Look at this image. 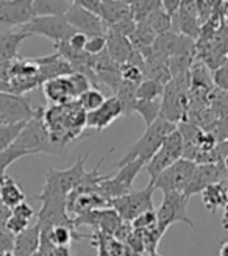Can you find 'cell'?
Here are the masks:
<instances>
[{"label":"cell","mask_w":228,"mask_h":256,"mask_svg":"<svg viewBox=\"0 0 228 256\" xmlns=\"http://www.w3.org/2000/svg\"><path fill=\"white\" fill-rule=\"evenodd\" d=\"M42 118L50 138L61 147L80 139L86 130V111L77 100L66 105H50L44 108Z\"/></svg>","instance_id":"6da1fadb"},{"label":"cell","mask_w":228,"mask_h":256,"mask_svg":"<svg viewBox=\"0 0 228 256\" xmlns=\"http://www.w3.org/2000/svg\"><path fill=\"white\" fill-rule=\"evenodd\" d=\"M42 114H44V108L36 110V114L33 116V119H30L27 124H25V126L22 128V132L14 144L25 148L30 155L44 153V155H54V156H60V158L64 156L68 153L66 147H61L52 140L47 126L44 124Z\"/></svg>","instance_id":"7a4b0ae2"},{"label":"cell","mask_w":228,"mask_h":256,"mask_svg":"<svg viewBox=\"0 0 228 256\" xmlns=\"http://www.w3.org/2000/svg\"><path fill=\"white\" fill-rule=\"evenodd\" d=\"M175 130H176L175 124L162 118H158L154 124L146 128L144 134L125 152V155L118 161V168L134 160H141L147 164L152 160V156L158 152V148L164 142V139Z\"/></svg>","instance_id":"3957f363"},{"label":"cell","mask_w":228,"mask_h":256,"mask_svg":"<svg viewBox=\"0 0 228 256\" xmlns=\"http://www.w3.org/2000/svg\"><path fill=\"white\" fill-rule=\"evenodd\" d=\"M189 88H191V75L183 74L174 76L164 88L161 97V116L175 125L186 119L189 106Z\"/></svg>","instance_id":"277c9868"},{"label":"cell","mask_w":228,"mask_h":256,"mask_svg":"<svg viewBox=\"0 0 228 256\" xmlns=\"http://www.w3.org/2000/svg\"><path fill=\"white\" fill-rule=\"evenodd\" d=\"M188 203L189 197L183 192H166L162 196V202L156 210V230L161 238L168 232V228L176 222L186 224L191 228L196 226L188 214Z\"/></svg>","instance_id":"5b68a950"},{"label":"cell","mask_w":228,"mask_h":256,"mask_svg":"<svg viewBox=\"0 0 228 256\" xmlns=\"http://www.w3.org/2000/svg\"><path fill=\"white\" fill-rule=\"evenodd\" d=\"M154 184L148 183L142 190H132L128 194L111 200V208L119 214V217L132 224L138 216L147 211H154Z\"/></svg>","instance_id":"8992f818"},{"label":"cell","mask_w":228,"mask_h":256,"mask_svg":"<svg viewBox=\"0 0 228 256\" xmlns=\"http://www.w3.org/2000/svg\"><path fill=\"white\" fill-rule=\"evenodd\" d=\"M180 158H183V138L178 130H175L164 139L158 152L146 164L144 169L150 176V183H154L162 170H166Z\"/></svg>","instance_id":"52a82bcc"},{"label":"cell","mask_w":228,"mask_h":256,"mask_svg":"<svg viewBox=\"0 0 228 256\" xmlns=\"http://www.w3.org/2000/svg\"><path fill=\"white\" fill-rule=\"evenodd\" d=\"M20 30L32 36H44L55 44L68 41L75 33L64 16H38L20 27Z\"/></svg>","instance_id":"ba28073f"},{"label":"cell","mask_w":228,"mask_h":256,"mask_svg":"<svg viewBox=\"0 0 228 256\" xmlns=\"http://www.w3.org/2000/svg\"><path fill=\"white\" fill-rule=\"evenodd\" d=\"M197 164L194 161L180 158L176 162L169 166L166 170H162L152 184H154L155 190H162V194H166V192H183Z\"/></svg>","instance_id":"9c48e42d"},{"label":"cell","mask_w":228,"mask_h":256,"mask_svg":"<svg viewBox=\"0 0 228 256\" xmlns=\"http://www.w3.org/2000/svg\"><path fill=\"white\" fill-rule=\"evenodd\" d=\"M36 114L28 98L12 92H0V119L4 124H25Z\"/></svg>","instance_id":"30bf717a"},{"label":"cell","mask_w":228,"mask_h":256,"mask_svg":"<svg viewBox=\"0 0 228 256\" xmlns=\"http://www.w3.org/2000/svg\"><path fill=\"white\" fill-rule=\"evenodd\" d=\"M90 153L91 150L80 155L77 161L74 162V166H70L69 169H64V170L48 169L46 172V183L58 188L61 192H64V194L69 196L70 192L78 186L83 175L86 174V158Z\"/></svg>","instance_id":"8fae6325"},{"label":"cell","mask_w":228,"mask_h":256,"mask_svg":"<svg viewBox=\"0 0 228 256\" xmlns=\"http://www.w3.org/2000/svg\"><path fill=\"white\" fill-rule=\"evenodd\" d=\"M226 180H228V174L224 169L222 162L197 164L184 190H183V194L191 198L192 196L200 194L206 186H210L212 183H218V182H226Z\"/></svg>","instance_id":"7c38bea8"},{"label":"cell","mask_w":228,"mask_h":256,"mask_svg":"<svg viewBox=\"0 0 228 256\" xmlns=\"http://www.w3.org/2000/svg\"><path fill=\"white\" fill-rule=\"evenodd\" d=\"M64 19L68 20V24L75 32L84 33L86 36L106 34V32H108V27L102 20V18L94 14V12H91V11L82 8V6L74 5V4L66 11Z\"/></svg>","instance_id":"4fadbf2b"},{"label":"cell","mask_w":228,"mask_h":256,"mask_svg":"<svg viewBox=\"0 0 228 256\" xmlns=\"http://www.w3.org/2000/svg\"><path fill=\"white\" fill-rule=\"evenodd\" d=\"M34 18L32 0H0V28L24 27Z\"/></svg>","instance_id":"5bb4252c"},{"label":"cell","mask_w":228,"mask_h":256,"mask_svg":"<svg viewBox=\"0 0 228 256\" xmlns=\"http://www.w3.org/2000/svg\"><path fill=\"white\" fill-rule=\"evenodd\" d=\"M124 114V108L116 96L108 97L105 104L92 112H86V128L102 132Z\"/></svg>","instance_id":"9a60e30c"},{"label":"cell","mask_w":228,"mask_h":256,"mask_svg":"<svg viewBox=\"0 0 228 256\" xmlns=\"http://www.w3.org/2000/svg\"><path fill=\"white\" fill-rule=\"evenodd\" d=\"M42 92L46 100L50 105H66L75 100L72 86L69 83L68 75L66 76H58V78H52L42 83Z\"/></svg>","instance_id":"2e32d148"},{"label":"cell","mask_w":228,"mask_h":256,"mask_svg":"<svg viewBox=\"0 0 228 256\" xmlns=\"http://www.w3.org/2000/svg\"><path fill=\"white\" fill-rule=\"evenodd\" d=\"M36 64L40 66V76L41 82H47L52 78H58V76H66L74 72L72 66L64 60L61 58L60 54H52L47 56H40L34 58Z\"/></svg>","instance_id":"e0dca14e"},{"label":"cell","mask_w":228,"mask_h":256,"mask_svg":"<svg viewBox=\"0 0 228 256\" xmlns=\"http://www.w3.org/2000/svg\"><path fill=\"white\" fill-rule=\"evenodd\" d=\"M106 52L114 62L122 66V64L128 62L130 56L134 52V48L132 46L130 38H125L116 32L108 30L106 32Z\"/></svg>","instance_id":"ac0fdd59"},{"label":"cell","mask_w":228,"mask_h":256,"mask_svg":"<svg viewBox=\"0 0 228 256\" xmlns=\"http://www.w3.org/2000/svg\"><path fill=\"white\" fill-rule=\"evenodd\" d=\"M28 38H32V34L22 30L0 33V64L19 58V47Z\"/></svg>","instance_id":"d6986e66"},{"label":"cell","mask_w":228,"mask_h":256,"mask_svg":"<svg viewBox=\"0 0 228 256\" xmlns=\"http://www.w3.org/2000/svg\"><path fill=\"white\" fill-rule=\"evenodd\" d=\"M41 246V230L38 224L30 225L14 239V256H33Z\"/></svg>","instance_id":"ffe728a7"},{"label":"cell","mask_w":228,"mask_h":256,"mask_svg":"<svg viewBox=\"0 0 228 256\" xmlns=\"http://www.w3.org/2000/svg\"><path fill=\"white\" fill-rule=\"evenodd\" d=\"M105 25L110 28L114 24L125 20L132 16V8L124 4L122 0H102V14H100Z\"/></svg>","instance_id":"44dd1931"},{"label":"cell","mask_w":228,"mask_h":256,"mask_svg":"<svg viewBox=\"0 0 228 256\" xmlns=\"http://www.w3.org/2000/svg\"><path fill=\"white\" fill-rule=\"evenodd\" d=\"M202 202H204L205 208L210 212H216L220 208H225L228 198H226V192H225V182H218L206 186L204 190L200 192Z\"/></svg>","instance_id":"7402d4cb"},{"label":"cell","mask_w":228,"mask_h":256,"mask_svg":"<svg viewBox=\"0 0 228 256\" xmlns=\"http://www.w3.org/2000/svg\"><path fill=\"white\" fill-rule=\"evenodd\" d=\"M0 200L8 208H16L18 204L25 202V194L19 183L8 175L0 178Z\"/></svg>","instance_id":"603a6c76"},{"label":"cell","mask_w":228,"mask_h":256,"mask_svg":"<svg viewBox=\"0 0 228 256\" xmlns=\"http://www.w3.org/2000/svg\"><path fill=\"white\" fill-rule=\"evenodd\" d=\"M42 234H46L55 247H70V242L75 239L77 240L84 238L90 239V236L77 234V230L72 225H55Z\"/></svg>","instance_id":"cb8c5ba5"},{"label":"cell","mask_w":228,"mask_h":256,"mask_svg":"<svg viewBox=\"0 0 228 256\" xmlns=\"http://www.w3.org/2000/svg\"><path fill=\"white\" fill-rule=\"evenodd\" d=\"M70 0H33L34 18L38 16H64L70 8Z\"/></svg>","instance_id":"d4e9b609"},{"label":"cell","mask_w":228,"mask_h":256,"mask_svg":"<svg viewBox=\"0 0 228 256\" xmlns=\"http://www.w3.org/2000/svg\"><path fill=\"white\" fill-rule=\"evenodd\" d=\"M133 112H138L148 126L161 116V100H136Z\"/></svg>","instance_id":"484cf974"},{"label":"cell","mask_w":228,"mask_h":256,"mask_svg":"<svg viewBox=\"0 0 228 256\" xmlns=\"http://www.w3.org/2000/svg\"><path fill=\"white\" fill-rule=\"evenodd\" d=\"M136 92H138V86L125 83V82L120 83L118 92H116V97L119 98L120 105L124 108V114H126V116H132L133 114V108H134V104L138 100Z\"/></svg>","instance_id":"4316f807"},{"label":"cell","mask_w":228,"mask_h":256,"mask_svg":"<svg viewBox=\"0 0 228 256\" xmlns=\"http://www.w3.org/2000/svg\"><path fill=\"white\" fill-rule=\"evenodd\" d=\"M164 88L166 86L156 80L146 78L138 86L136 97H138V100H161V97L164 94Z\"/></svg>","instance_id":"83f0119b"},{"label":"cell","mask_w":228,"mask_h":256,"mask_svg":"<svg viewBox=\"0 0 228 256\" xmlns=\"http://www.w3.org/2000/svg\"><path fill=\"white\" fill-rule=\"evenodd\" d=\"M148 27L154 30L156 34H161V33H166V32H170L172 28V24H174V19L172 16H169L166 11L162 8L156 10L155 12H152V14L144 20Z\"/></svg>","instance_id":"f1b7e54d"},{"label":"cell","mask_w":228,"mask_h":256,"mask_svg":"<svg viewBox=\"0 0 228 256\" xmlns=\"http://www.w3.org/2000/svg\"><path fill=\"white\" fill-rule=\"evenodd\" d=\"M28 155L30 153L25 148L19 147L18 144H12L8 148L0 152V178L6 175V169L12 162H16L18 160H20L24 156H28Z\"/></svg>","instance_id":"f546056e"},{"label":"cell","mask_w":228,"mask_h":256,"mask_svg":"<svg viewBox=\"0 0 228 256\" xmlns=\"http://www.w3.org/2000/svg\"><path fill=\"white\" fill-rule=\"evenodd\" d=\"M105 100H106V97L104 96V92L100 91V89L91 88V89H88L84 94H82L77 102L86 112H92L102 106L105 104Z\"/></svg>","instance_id":"4dcf8cb0"},{"label":"cell","mask_w":228,"mask_h":256,"mask_svg":"<svg viewBox=\"0 0 228 256\" xmlns=\"http://www.w3.org/2000/svg\"><path fill=\"white\" fill-rule=\"evenodd\" d=\"M132 16L136 22H144L152 12L162 8L161 0H138L132 6Z\"/></svg>","instance_id":"1f68e13d"},{"label":"cell","mask_w":228,"mask_h":256,"mask_svg":"<svg viewBox=\"0 0 228 256\" xmlns=\"http://www.w3.org/2000/svg\"><path fill=\"white\" fill-rule=\"evenodd\" d=\"M25 124H11V125L2 124L0 125V152L16 142V139L19 138Z\"/></svg>","instance_id":"d6a6232c"},{"label":"cell","mask_w":228,"mask_h":256,"mask_svg":"<svg viewBox=\"0 0 228 256\" xmlns=\"http://www.w3.org/2000/svg\"><path fill=\"white\" fill-rule=\"evenodd\" d=\"M120 78L125 83L139 86L146 80V74H144L142 68L134 66V64H130V62H125L120 66Z\"/></svg>","instance_id":"836d02e7"},{"label":"cell","mask_w":228,"mask_h":256,"mask_svg":"<svg viewBox=\"0 0 228 256\" xmlns=\"http://www.w3.org/2000/svg\"><path fill=\"white\" fill-rule=\"evenodd\" d=\"M69 78V83L72 86V91H74V96H75V100H78V97L82 94H84L88 89L94 88L91 80L88 78L84 74H80V72H72L70 75H68Z\"/></svg>","instance_id":"e575fe53"},{"label":"cell","mask_w":228,"mask_h":256,"mask_svg":"<svg viewBox=\"0 0 228 256\" xmlns=\"http://www.w3.org/2000/svg\"><path fill=\"white\" fill-rule=\"evenodd\" d=\"M130 225L133 226L134 232H152V230H156V211H147L138 216Z\"/></svg>","instance_id":"d590c367"},{"label":"cell","mask_w":228,"mask_h":256,"mask_svg":"<svg viewBox=\"0 0 228 256\" xmlns=\"http://www.w3.org/2000/svg\"><path fill=\"white\" fill-rule=\"evenodd\" d=\"M106 50V34H96L88 36V42L84 47V52L90 56H96Z\"/></svg>","instance_id":"8d00e7d4"},{"label":"cell","mask_w":228,"mask_h":256,"mask_svg":"<svg viewBox=\"0 0 228 256\" xmlns=\"http://www.w3.org/2000/svg\"><path fill=\"white\" fill-rule=\"evenodd\" d=\"M204 130L210 132L214 138H216L218 142L228 140V119H216L212 124L205 126Z\"/></svg>","instance_id":"74e56055"},{"label":"cell","mask_w":228,"mask_h":256,"mask_svg":"<svg viewBox=\"0 0 228 256\" xmlns=\"http://www.w3.org/2000/svg\"><path fill=\"white\" fill-rule=\"evenodd\" d=\"M30 224H32V222L25 220V219H22V217H19V216H16V214H12V212H11L10 219L6 220L5 230H6L8 233H11L12 236H18V234H20L22 232H25V230H27V228L30 226Z\"/></svg>","instance_id":"f35d334b"},{"label":"cell","mask_w":228,"mask_h":256,"mask_svg":"<svg viewBox=\"0 0 228 256\" xmlns=\"http://www.w3.org/2000/svg\"><path fill=\"white\" fill-rule=\"evenodd\" d=\"M212 83L220 91L228 92V62L212 72Z\"/></svg>","instance_id":"ab89813d"},{"label":"cell","mask_w":228,"mask_h":256,"mask_svg":"<svg viewBox=\"0 0 228 256\" xmlns=\"http://www.w3.org/2000/svg\"><path fill=\"white\" fill-rule=\"evenodd\" d=\"M74 5L82 6L88 11L94 12V14L100 16L102 14V0H70Z\"/></svg>","instance_id":"60d3db41"},{"label":"cell","mask_w":228,"mask_h":256,"mask_svg":"<svg viewBox=\"0 0 228 256\" xmlns=\"http://www.w3.org/2000/svg\"><path fill=\"white\" fill-rule=\"evenodd\" d=\"M11 212L19 216V217H22V219H25V220H28V222H32L33 217H34V210H33L32 204L27 203V200L22 202L20 204H18L16 208H12Z\"/></svg>","instance_id":"b9f144b4"},{"label":"cell","mask_w":228,"mask_h":256,"mask_svg":"<svg viewBox=\"0 0 228 256\" xmlns=\"http://www.w3.org/2000/svg\"><path fill=\"white\" fill-rule=\"evenodd\" d=\"M86 42H88V36L84 33H80V32H75L68 40V44L74 50H78V52H84Z\"/></svg>","instance_id":"7bdbcfd3"},{"label":"cell","mask_w":228,"mask_h":256,"mask_svg":"<svg viewBox=\"0 0 228 256\" xmlns=\"http://www.w3.org/2000/svg\"><path fill=\"white\" fill-rule=\"evenodd\" d=\"M14 239L16 236L8 233L6 230H2V232H0V253L14 250Z\"/></svg>","instance_id":"ee69618b"},{"label":"cell","mask_w":228,"mask_h":256,"mask_svg":"<svg viewBox=\"0 0 228 256\" xmlns=\"http://www.w3.org/2000/svg\"><path fill=\"white\" fill-rule=\"evenodd\" d=\"M183 0H161V6L162 10L168 12L169 16H172V19L178 14L180 6H182Z\"/></svg>","instance_id":"f6af8a7d"},{"label":"cell","mask_w":228,"mask_h":256,"mask_svg":"<svg viewBox=\"0 0 228 256\" xmlns=\"http://www.w3.org/2000/svg\"><path fill=\"white\" fill-rule=\"evenodd\" d=\"M10 216H11V208H8L6 204H4L2 200H0V232L5 230V225H6V220L10 219Z\"/></svg>","instance_id":"bcb514c9"},{"label":"cell","mask_w":228,"mask_h":256,"mask_svg":"<svg viewBox=\"0 0 228 256\" xmlns=\"http://www.w3.org/2000/svg\"><path fill=\"white\" fill-rule=\"evenodd\" d=\"M220 226L225 232H228V203L226 206L224 208V214H222V219H220Z\"/></svg>","instance_id":"7dc6e473"},{"label":"cell","mask_w":228,"mask_h":256,"mask_svg":"<svg viewBox=\"0 0 228 256\" xmlns=\"http://www.w3.org/2000/svg\"><path fill=\"white\" fill-rule=\"evenodd\" d=\"M222 16H224V22L228 25V0H224L222 4Z\"/></svg>","instance_id":"c3c4849f"},{"label":"cell","mask_w":228,"mask_h":256,"mask_svg":"<svg viewBox=\"0 0 228 256\" xmlns=\"http://www.w3.org/2000/svg\"><path fill=\"white\" fill-rule=\"evenodd\" d=\"M219 256H228V240H224L219 248Z\"/></svg>","instance_id":"681fc988"},{"label":"cell","mask_w":228,"mask_h":256,"mask_svg":"<svg viewBox=\"0 0 228 256\" xmlns=\"http://www.w3.org/2000/svg\"><path fill=\"white\" fill-rule=\"evenodd\" d=\"M0 92H10V83L0 78Z\"/></svg>","instance_id":"f907efd6"},{"label":"cell","mask_w":228,"mask_h":256,"mask_svg":"<svg viewBox=\"0 0 228 256\" xmlns=\"http://www.w3.org/2000/svg\"><path fill=\"white\" fill-rule=\"evenodd\" d=\"M122 2H124V4H126L128 6H132L133 4H136V2H138V0H122Z\"/></svg>","instance_id":"816d5d0a"},{"label":"cell","mask_w":228,"mask_h":256,"mask_svg":"<svg viewBox=\"0 0 228 256\" xmlns=\"http://www.w3.org/2000/svg\"><path fill=\"white\" fill-rule=\"evenodd\" d=\"M0 256H14L12 252H5V253H0Z\"/></svg>","instance_id":"f5cc1de1"},{"label":"cell","mask_w":228,"mask_h":256,"mask_svg":"<svg viewBox=\"0 0 228 256\" xmlns=\"http://www.w3.org/2000/svg\"><path fill=\"white\" fill-rule=\"evenodd\" d=\"M225 192H226V198H228V180L225 182Z\"/></svg>","instance_id":"db71d44e"},{"label":"cell","mask_w":228,"mask_h":256,"mask_svg":"<svg viewBox=\"0 0 228 256\" xmlns=\"http://www.w3.org/2000/svg\"><path fill=\"white\" fill-rule=\"evenodd\" d=\"M146 256H160V254H156V253H147Z\"/></svg>","instance_id":"11a10c76"},{"label":"cell","mask_w":228,"mask_h":256,"mask_svg":"<svg viewBox=\"0 0 228 256\" xmlns=\"http://www.w3.org/2000/svg\"><path fill=\"white\" fill-rule=\"evenodd\" d=\"M226 62H228V48H226Z\"/></svg>","instance_id":"9f6ffc18"},{"label":"cell","mask_w":228,"mask_h":256,"mask_svg":"<svg viewBox=\"0 0 228 256\" xmlns=\"http://www.w3.org/2000/svg\"><path fill=\"white\" fill-rule=\"evenodd\" d=\"M0 33H4V28H0Z\"/></svg>","instance_id":"6f0895ef"},{"label":"cell","mask_w":228,"mask_h":256,"mask_svg":"<svg viewBox=\"0 0 228 256\" xmlns=\"http://www.w3.org/2000/svg\"><path fill=\"white\" fill-rule=\"evenodd\" d=\"M2 124H4V122H2V119H0V125H2Z\"/></svg>","instance_id":"680465c9"}]
</instances>
